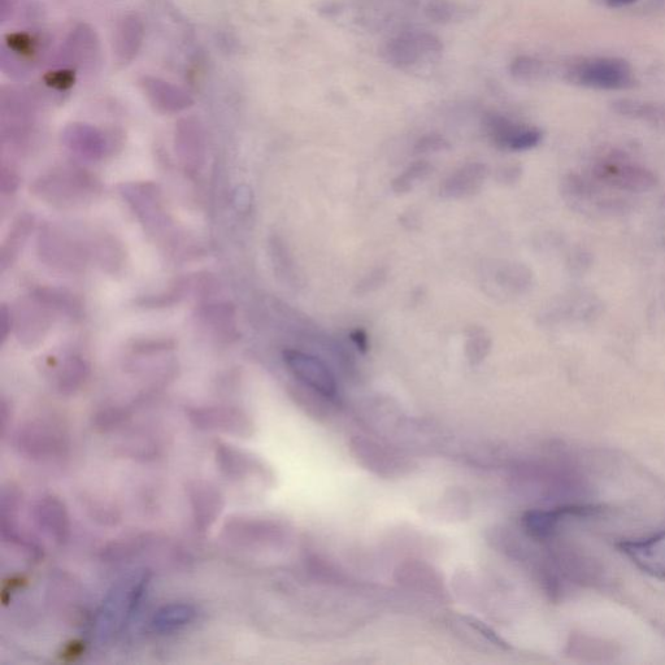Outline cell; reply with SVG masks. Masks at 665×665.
Wrapping results in <instances>:
<instances>
[{
    "label": "cell",
    "mask_w": 665,
    "mask_h": 665,
    "mask_svg": "<svg viewBox=\"0 0 665 665\" xmlns=\"http://www.w3.org/2000/svg\"><path fill=\"white\" fill-rule=\"evenodd\" d=\"M447 149H450L449 142L441 136H436V134H429V136L420 138L415 146L417 154H428V152H438Z\"/></svg>",
    "instance_id": "cell-40"
},
{
    "label": "cell",
    "mask_w": 665,
    "mask_h": 665,
    "mask_svg": "<svg viewBox=\"0 0 665 665\" xmlns=\"http://www.w3.org/2000/svg\"><path fill=\"white\" fill-rule=\"evenodd\" d=\"M145 37V23L137 13H128L117 23L113 37V55L121 67L137 58Z\"/></svg>",
    "instance_id": "cell-24"
},
{
    "label": "cell",
    "mask_w": 665,
    "mask_h": 665,
    "mask_svg": "<svg viewBox=\"0 0 665 665\" xmlns=\"http://www.w3.org/2000/svg\"><path fill=\"white\" fill-rule=\"evenodd\" d=\"M20 184V175L17 172L15 163L12 160H2V173H0V189H2L3 197L13 195L16 193Z\"/></svg>",
    "instance_id": "cell-39"
},
{
    "label": "cell",
    "mask_w": 665,
    "mask_h": 665,
    "mask_svg": "<svg viewBox=\"0 0 665 665\" xmlns=\"http://www.w3.org/2000/svg\"><path fill=\"white\" fill-rule=\"evenodd\" d=\"M30 190L52 207L72 210L95 201L102 193V184L85 168L65 164L37 177Z\"/></svg>",
    "instance_id": "cell-1"
},
{
    "label": "cell",
    "mask_w": 665,
    "mask_h": 665,
    "mask_svg": "<svg viewBox=\"0 0 665 665\" xmlns=\"http://www.w3.org/2000/svg\"><path fill=\"white\" fill-rule=\"evenodd\" d=\"M99 39L88 24H78L65 39L62 59L68 68L90 69L99 58Z\"/></svg>",
    "instance_id": "cell-22"
},
{
    "label": "cell",
    "mask_w": 665,
    "mask_h": 665,
    "mask_svg": "<svg viewBox=\"0 0 665 665\" xmlns=\"http://www.w3.org/2000/svg\"><path fill=\"white\" fill-rule=\"evenodd\" d=\"M491 347V341L486 336L484 330H472L468 337L467 356L472 364H480L488 356Z\"/></svg>",
    "instance_id": "cell-36"
},
{
    "label": "cell",
    "mask_w": 665,
    "mask_h": 665,
    "mask_svg": "<svg viewBox=\"0 0 665 665\" xmlns=\"http://www.w3.org/2000/svg\"><path fill=\"white\" fill-rule=\"evenodd\" d=\"M591 173L598 182L629 193H647L659 182L653 171L629 163L623 155H611L599 160Z\"/></svg>",
    "instance_id": "cell-10"
},
{
    "label": "cell",
    "mask_w": 665,
    "mask_h": 665,
    "mask_svg": "<svg viewBox=\"0 0 665 665\" xmlns=\"http://www.w3.org/2000/svg\"><path fill=\"white\" fill-rule=\"evenodd\" d=\"M569 84L594 90H627L634 85L632 65L621 58L599 56L569 64L564 72Z\"/></svg>",
    "instance_id": "cell-5"
},
{
    "label": "cell",
    "mask_w": 665,
    "mask_h": 665,
    "mask_svg": "<svg viewBox=\"0 0 665 665\" xmlns=\"http://www.w3.org/2000/svg\"><path fill=\"white\" fill-rule=\"evenodd\" d=\"M13 330V316L12 311L8 310L7 306L2 307V341L6 342Z\"/></svg>",
    "instance_id": "cell-41"
},
{
    "label": "cell",
    "mask_w": 665,
    "mask_h": 665,
    "mask_svg": "<svg viewBox=\"0 0 665 665\" xmlns=\"http://www.w3.org/2000/svg\"><path fill=\"white\" fill-rule=\"evenodd\" d=\"M619 549L642 572L665 580V530L642 540L620 542Z\"/></svg>",
    "instance_id": "cell-20"
},
{
    "label": "cell",
    "mask_w": 665,
    "mask_h": 665,
    "mask_svg": "<svg viewBox=\"0 0 665 665\" xmlns=\"http://www.w3.org/2000/svg\"><path fill=\"white\" fill-rule=\"evenodd\" d=\"M150 584V575L138 571L117 582L98 612L97 632L102 641L111 640L128 624Z\"/></svg>",
    "instance_id": "cell-3"
},
{
    "label": "cell",
    "mask_w": 665,
    "mask_h": 665,
    "mask_svg": "<svg viewBox=\"0 0 665 665\" xmlns=\"http://www.w3.org/2000/svg\"><path fill=\"white\" fill-rule=\"evenodd\" d=\"M16 446L29 459L39 462L59 459L68 450V432L56 417H36L19 429Z\"/></svg>",
    "instance_id": "cell-7"
},
{
    "label": "cell",
    "mask_w": 665,
    "mask_h": 665,
    "mask_svg": "<svg viewBox=\"0 0 665 665\" xmlns=\"http://www.w3.org/2000/svg\"><path fill=\"white\" fill-rule=\"evenodd\" d=\"M37 528L51 541L63 545L71 536V517L65 503L56 495H43L33 506Z\"/></svg>",
    "instance_id": "cell-19"
},
{
    "label": "cell",
    "mask_w": 665,
    "mask_h": 665,
    "mask_svg": "<svg viewBox=\"0 0 665 665\" xmlns=\"http://www.w3.org/2000/svg\"><path fill=\"white\" fill-rule=\"evenodd\" d=\"M215 460L221 475L230 481H256L265 486L275 481V473L260 456L230 443H217Z\"/></svg>",
    "instance_id": "cell-9"
},
{
    "label": "cell",
    "mask_w": 665,
    "mask_h": 665,
    "mask_svg": "<svg viewBox=\"0 0 665 665\" xmlns=\"http://www.w3.org/2000/svg\"><path fill=\"white\" fill-rule=\"evenodd\" d=\"M43 81L50 89L65 91L75 85L76 75L72 68H58L55 71L47 72Z\"/></svg>",
    "instance_id": "cell-38"
},
{
    "label": "cell",
    "mask_w": 665,
    "mask_h": 665,
    "mask_svg": "<svg viewBox=\"0 0 665 665\" xmlns=\"http://www.w3.org/2000/svg\"><path fill=\"white\" fill-rule=\"evenodd\" d=\"M485 129L498 149L508 151H528L540 145L543 133L534 126L517 124L501 115H489L485 119Z\"/></svg>",
    "instance_id": "cell-17"
},
{
    "label": "cell",
    "mask_w": 665,
    "mask_h": 665,
    "mask_svg": "<svg viewBox=\"0 0 665 665\" xmlns=\"http://www.w3.org/2000/svg\"><path fill=\"white\" fill-rule=\"evenodd\" d=\"M139 85L147 101L160 113L175 115L193 107L194 99L188 91L163 78L145 76L139 81Z\"/></svg>",
    "instance_id": "cell-21"
},
{
    "label": "cell",
    "mask_w": 665,
    "mask_h": 665,
    "mask_svg": "<svg viewBox=\"0 0 665 665\" xmlns=\"http://www.w3.org/2000/svg\"><path fill=\"white\" fill-rule=\"evenodd\" d=\"M511 76L516 81L532 84L545 80L550 75V67L543 60L534 58V56H517L510 65Z\"/></svg>",
    "instance_id": "cell-33"
},
{
    "label": "cell",
    "mask_w": 665,
    "mask_h": 665,
    "mask_svg": "<svg viewBox=\"0 0 665 665\" xmlns=\"http://www.w3.org/2000/svg\"><path fill=\"white\" fill-rule=\"evenodd\" d=\"M424 12L436 24L460 23L469 17V11L450 0H429Z\"/></svg>",
    "instance_id": "cell-34"
},
{
    "label": "cell",
    "mask_w": 665,
    "mask_h": 665,
    "mask_svg": "<svg viewBox=\"0 0 665 665\" xmlns=\"http://www.w3.org/2000/svg\"><path fill=\"white\" fill-rule=\"evenodd\" d=\"M443 43L440 38L427 30H410L390 38L382 47V58L391 67L408 71L423 63L440 59Z\"/></svg>",
    "instance_id": "cell-8"
},
{
    "label": "cell",
    "mask_w": 665,
    "mask_h": 665,
    "mask_svg": "<svg viewBox=\"0 0 665 665\" xmlns=\"http://www.w3.org/2000/svg\"><path fill=\"white\" fill-rule=\"evenodd\" d=\"M432 171V165L425 162V160H419V162L411 164L402 175L395 178L393 181V190L397 194H407L408 191L414 189L420 182L427 180Z\"/></svg>",
    "instance_id": "cell-35"
},
{
    "label": "cell",
    "mask_w": 665,
    "mask_h": 665,
    "mask_svg": "<svg viewBox=\"0 0 665 665\" xmlns=\"http://www.w3.org/2000/svg\"><path fill=\"white\" fill-rule=\"evenodd\" d=\"M34 228V216L23 214L17 217L8 232L6 239H4L2 251H0V265L2 271L12 267L16 263L20 252L23 251L26 241H28L30 234Z\"/></svg>",
    "instance_id": "cell-29"
},
{
    "label": "cell",
    "mask_w": 665,
    "mask_h": 665,
    "mask_svg": "<svg viewBox=\"0 0 665 665\" xmlns=\"http://www.w3.org/2000/svg\"><path fill=\"white\" fill-rule=\"evenodd\" d=\"M38 255L55 271L77 275L85 271L91 255L90 242L72 236L55 225L43 226L38 236Z\"/></svg>",
    "instance_id": "cell-6"
},
{
    "label": "cell",
    "mask_w": 665,
    "mask_h": 665,
    "mask_svg": "<svg viewBox=\"0 0 665 665\" xmlns=\"http://www.w3.org/2000/svg\"><path fill=\"white\" fill-rule=\"evenodd\" d=\"M284 363L298 384L306 386L330 399H336L338 384L336 376L323 360L299 350H285Z\"/></svg>",
    "instance_id": "cell-14"
},
{
    "label": "cell",
    "mask_w": 665,
    "mask_h": 665,
    "mask_svg": "<svg viewBox=\"0 0 665 665\" xmlns=\"http://www.w3.org/2000/svg\"><path fill=\"white\" fill-rule=\"evenodd\" d=\"M6 45L11 54L21 59V56H33L37 54L38 41L30 34L12 33L6 37Z\"/></svg>",
    "instance_id": "cell-37"
},
{
    "label": "cell",
    "mask_w": 665,
    "mask_h": 665,
    "mask_svg": "<svg viewBox=\"0 0 665 665\" xmlns=\"http://www.w3.org/2000/svg\"><path fill=\"white\" fill-rule=\"evenodd\" d=\"M206 328L220 341L230 342L238 338L236 310L230 303L207 304L201 311Z\"/></svg>",
    "instance_id": "cell-27"
},
{
    "label": "cell",
    "mask_w": 665,
    "mask_h": 665,
    "mask_svg": "<svg viewBox=\"0 0 665 665\" xmlns=\"http://www.w3.org/2000/svg\"><path fill=\"white\" fill-rule=\"evenodd\" d=\"M352 342L355 343V346L358 347V350L362 352L368 351V336L365 334L364 330L358 329L355 332L351 333Z\"/></svg>",
    "instance_id": "cell-42"
},
{
    "label": "cell",
    "mask_w": 665,
    "mask_h": 665,
    "mask_svg": "<svg viewBox=\"0 0 665 665\" xmlns=\"http://www.w3.org/2000/svg\"><path fill=\"white\" fill-rule=\"evenodd\" d=\"M198 611L190 603H169L160 607L151 619V628L155 633L171 634L193 623Z\"/></svg>",
    "instance_id": "cell-26"
},
{
    "label": "cell",
    "mask_w": 665,
    "mask_h": 665,
    "mask_svg": "<svg viewBox=\"0 0 665 665\" xmlns=\"http://www.w3.org/2000/svg\"><path fill=\"white\" fill-rule=\"evenodd\" d=\"M119 191L146 232L162 245L173 246L177 233L171 216L165 211L159 186L149 181L128 182L120 185Z\"/></svg>",
    "instance_id": "cell-2"
},
{
    "label": "cell",
    "mask_w": 665,
    "mask_h": 665,
    "mask_svg": "<svg viewBox=\"0 0 665 665\" xmlns=\"http://www.w3.org/2000/svg\"><path fill=\"white\" fill-rule=\"evenodd\" d=\"M350 450L356 462L378 477H401L411 471L412 463L407 456L367 436L352 438Z\"/></svg>",
    "instance_id": "cell-12"
},
{
    "label": "cell",
    "mask_w": 665,
    "mask_h": 665,
    "mask_svg": "<svg viewBox=\"0 0 665 665\" xmlns=\"http://www.w3.org/2000/svg\"><path fill=\"white\" fill-rule=\"evenodd\" d=\"M395 578L404 588L430 595L441 601L447 599V591L440 573L434 571V568L427 563L415 560L403 563L395 571Z\"/></svg>",
    "instance_id": "cell-23"
},
{
    "label": "cell",
    "mask_w": 665,
    "mask_h": 665,
    "mask_svg": "<svg viewBox=\"0 0 665 665\" xmlns=\"http://www.w3.org/2000/svg\"><path fill=\"white\" fill-rule=\"evenodd\" d=\"M62 314L50 288H39L21 299L12 311L13 332L21 345L36 347L49 334L56 316Z\"/></svg>",
    "instance_id": "cell-4"
},
{
    "label": "cell",
    "mask_w": 665,
    "mask_h": 665,
    "mask_svg": "<svg viewBox=\"0 0 665 665\" xmlns=\"http://www.w3.org/2000/svg\"><path fill=\"white\" fill-rule=\"evenodd\" d=\"M637 0H606V4L610 8H624L628 6H632L633 3H636Z\"/></svg>",
    "instance_id": "cell-44"
},
{
    "label": "cell",
    "mask_w": 665,
    "mask_h": 665,
    "mask_svg": "<svg viewBox=\"0 0 665 665\" xmlns=\"http://www.w3.org/2000/svg\"><path fill=\"white\" fill-rule=\"evenodd\" d=\"M486 176H488V168L484 164L464 165L443 182L440 193L443 198L469 197L481 189Z\"/></svg>",
    "instance_id": "cell-25"
},
{
    "label": "cell",
    "mask_w": 665,
    "mask_h": 665,
    "mask_svg": "<svg viewBox=\"0 0 665 665\" xmlns=\"http://www.w3.org/2000/svg\"><path fill=\"white\" fill-rule=\"evenodd\" d=\"M188 497L195 527L201 532H207L223 514L225 508L223 493L212 482L198 480L189 485Z\"/></svg>",
    "instance_id": "cell-18"
},
{
    "label": "cell",
    "mask_w": 665,
    "mask_h": 665,
    "mask_svg": "<svg viewBox=\"0 0 665 665\" xmlns=\"http://www.w3.org/2000/svg\"><path fill=\"white\" fill-rule=\"evenodd\" d=\"M663 202H664V206H665V197H664V201H663Z\"/></svg>",
    "instance_id": "cell-45"
},
{
    "label": "cell",
    "mask_w": 665,
    "mask_h": 665,
    "mask_svg": "<svg viewBox=\"0 0 665 665\" xmlns=\"http://www.w3.org/2000/svg\"><path fill=\"white\" fill-rule=\"evenodd\" d=\"M190 423L206 432L224 433L238 438H250L255 423L241 408L233 406H201L190 408Z\"/></svg>",
    "instance_id": "cell-13"
},
{
    "label": "cell",
    "mask_w": 665,
    "mask_h": 665,
    "mask_svg": "<svg viewBox=\"0 0 665 665\" xmlns=\"http://www.w3.org/2000/svg\"><path fill=\"white\" fill-rule=\"evenodd\" d=\"M611 107L617 115L628 117V119L665 125V106L637 101V99H619V101L612 102Z\"/></svg>",
    "instance_id": "cell-31"
},
{
    "label": "cell",
    "mask_w": 665,
    "mask_h": 665,
    "mask_svg": "<svg viewBox=\"0 0 665 665\" xmlns=\"http://www.w3.org/2000/svg\"><path fill=\"white\" fill-rule=\"evenodd\" d=\"M434 512L438 519L462 521L471 514V501L465 491L452 489L438 501Z\"/></svg>",
    "instance_id": "cell-32"
},
{
    "label": "cell",
    "mask_w": 665,
    "mask_h": 665,
    "mask_svg": "<svg viewBox=\"0 0 665 665\" xmlns=\"http://www.w3.org/2000/svg\"><path fill=\"white\" fill-rule=\"evenodd\" d=\"M89 242L91 255L108 272L115 273L124 267L125 251L116 238H113L110 234L102 233L90 239Z\"/></svg>",
    "instance_id": "cell-30"
},
{
    "label": "cell",
    "mask_w": 665,
    "mask_h": 665,
    "mask_svg": "<svg viewBox=\"0 0 665 665\" xmlns=\"http://www.w3.org/2000/svg\"><path fill=\"white\" fill-rule=\"evenodd\" d=\"M385 276H382L381 272L375 273V275H371L368 278H365V280L358 286V289L362 290L365 289L364 293H368V291H371L373 288H377V286L381 285L380 278H384Z\"/></svg>",
    "instance_id": "cell-43"
},
{
    "label": "cell",
    "mask_w": 665,
    "mask_h": 665,
    "mask_svg": "<svg viewBox=\"0 0 665 665\" xmlns=\"http://www.w3.org/2000/svg\"><path fill=\"white\" fill-rule=\"evenodd\" d=\"M90 376V364L80 355H69L56 371L55 386L60 394L72 395L85 385Z\"/></svg>",
    "instance_id": "cell-28"
},
{
    "label": "cell",
    "mask_w": 665,
    "mask_h": 665,
    "mask_svg": "<svg viewBox=\"0 0 665 665\" xmlns=\"http://www.w3.org/2000/svg\"><path fill=\"white\" fill-rule=\"evenodd\" d=\"M175 150L184 171L190 177H197L207 159L206 134L197 117L189 116L178 120L175 128Z\"/></svg>",
    "instance_id": "cell-16"
},
{
    "label": "cell",
    "mask_w": 665,
    "mask_h": 665,
    "mask_svg": "<svg viewBox=\"0 0 665 665\" xmlns=\"http://www.w3.org/2000/svg\"><path fill=\"white\" fill-rule=\"evenodd\" d=\"M62 141L73 155L85 162H101L121 147V138L116 133L84 123L65 126Z\"/></svg>",
    "instance_id": "cell-11"
},
{
    "label": "cell",
    "mask_w": 665,
    "mask_h": 665,
    "mask_svg": "<svg viewBox=\"0 0 665 665\" xmlns=\"http://www.w3.org/2000/svg\"><path fill=\"white\" fill-rule=\"evenodd\" d=\"M226 541L245 547L273 546L284 542L285 528L271 519L236 516L226 521L223 529Z\"/></svg>",
    "instance_id": "cell-15"
}]
</instances>
